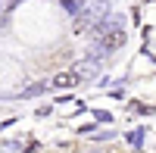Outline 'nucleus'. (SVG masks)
Instances as JSON below:
<instances>
[{"mask_svg": "<svg viewBox=\"0 0 156 153\" xmlns=\"http://www.w3.org/2000/svg\"><path fill=\"white\" fill-rule=\"evenodd\" d=\"M122 44H125V31H122V28H109V31H106V37H100L97 53H109V50L122 47Z\"/></svg>", "mask_w": 156, "mask_h": 153, "instance_id": "f257e3e1", "label": "nucleus"}, {"mask_svg": "<svg viewBox=\"0 0 156 153\" xmlns=\"http://www.w3.org/2000/svg\"><path fill=\"white\" fill-rule=\"evenodd\" d=\"M81 78H78V72H59V75H53L50 78V87H56V91H66V87H72V84H78Z\"/></svg>", "mask_w": 156, "mask_h": 153, "instance_id": "f03ea898", "label": "nucleus"}, {"mask_svg": "<svg viewBox=\"0 0 156 153\" xmlns=\"http://www.w3.org/2000/svg\"><path fill=\"white\" fill-rule=\"evenodd\" d=\"M47 87H50V81H34L31 87H25V91H22V97H25V100H28V97H37V94H44Z\"/></svg>", "mask_w": 156, "mask_h": 153, "instance_id": "7ed1b4c3", "label": "nucleus"}, {"mask_svg": "<svg viewBox=\"0 0 156 153\" xmlns=\"http://www.w3.org/2000/svg\"><path fill=\"white\" fill-rule=\"evenodd\" d=\"M62 6H66L69 16H78L81 12V0H62Z\"/></svg>", "mask_w": 156, "mask_h": 153, "instance_id": "20e7f679", "label": "nucleus"}, {"mask_svg": "<svg viewBox=\"0 0 156 153\" xmlns=\"http://www.w3.org/2000/svg\"><path fill=\"white\" fill-rule=\"evenodd\" d=\"M16 3H22V0H6V6H16Z\"/></svg>", "mask_w": 156, "mask_h": 153, "instance_id": "39448f33", "label": "nucleus"}, {"mask_svg": "<svg viewBox=\"0 0 156 153\" xmlns=\"http://www.w3.org/2000/svg\"><path fill=\"white\" fill-rule=\"evenodd\" d=\"M3 22H6V16H3V12H0V28H3Z\"/></svg>", "mask_w": 156, "mask_h": 153, "instance_id": "423d86ee", "label": "nucleus"}]
</instances>
